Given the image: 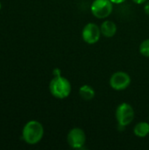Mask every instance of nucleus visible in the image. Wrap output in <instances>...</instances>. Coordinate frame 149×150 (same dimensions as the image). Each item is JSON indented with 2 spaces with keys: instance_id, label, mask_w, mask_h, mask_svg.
Listing matches in <instances>:
<instances>
[{
  "instance_id": "1",
  "label": "nucleus",
  "mask_w": 149,
  "mask_h": 150,
  "mask_svg": "<svg viewBox=\"0 0 149 150\" xmlns=\"http://www.w3.org/2000/svg\"><path fill=\"white\" fill-rule=\"evenodd\" d=\"M44 136V127L42 124L37 120L28 121L22 131L23 140L29 145H36Z\"/></svg>"
},
{
  "instance_id": "2",
  "label": "nucleus",
  "mask_w": 149,
  "mask_h": 150,
  "mask_svg": "<svg viewBox=\"0 0 149 150\" xmlns=\"http://www.w3.org/2000/svg\"><path fill=\"white\" fill-rule=\"evenodd\" d=\"M72 86L69 80L64 76H54L49 83V91L53 97L58 99H65L69 97Z\"/></svg>"
},
{
  "instance_id": "3",
  "label": "nucleus",
  "mask_w": 149,
  "mask_h": 150,
  "mask_svg": "<svg viewBox=\"0 0 149 150\" xmlns=\"http://www.w3.org/2000/svg\"><path fill=\"white\" fill-rule=\"evenodd\" d=\"M115 118L119 128L126 127L134 120L135 112L133 107L126 102L119 104L115 111Z\"/></svg>"
},
{
  "instance_id": "4",
  "label": "nucleus",
  "mask_w": 149,
  "mask_h": 150,
  "mask_svg": "<svg viewBox=\"0 0 149 150\" xmlns=\"http://www.w3.org/2000/svg\"><path fill=\"white\" fill-rule=\"evenodd\" d=\"M113 11L111 0H94L90 4L91 14L98 19H106Z\"/></svg>"
},
{
  "instance_id": "5",
  "label": "nucleus",
  "mask_w": 149,
  "mask_h": 150,
  "mask_svg": "<svg viewBox=\"0 0 149 150\" xmlns=\"http://www.w3.org/2000/svg\"><path fill=\"white\" fill-rule=\"evenodd\" d=\"M132 79L128 73L119 70L114 72L109 80V84L111 88L116 91H122L126 90L131 84Z\"/></svg>"
},
{
  "instance_id": "6",
  "label": "nucleus",
  "mask_w": 149,
  "mask_h": 150,
  "mask_svg": "<svg viewBox=\"0 0 149 150\" xmlns=\"http://www.w3.org/2000/svg\"><path fill=\"white\" fill-rule=\"evenodd\" d=\"M102 36L100 26L96 23L90 22L86 24L82 30V39L88 45L97 43Z\"/></svg>"
},
{
  "instance_id": "7",
  "label": "nucleus",
  "mask_w": 149,
  "mask_h": 150,
  "mask_svg": "<svg viewBox=\"0 0 149 150\" xmlns=\"http://www.w3.org/2000/svg\"><path fill=\"white\" fill-rule=\"evenodd\" d=\"M67 142L73 149H81L86 143V134L80 127L70 129L67 134Z\"/></svg>"
},
{
  "instance_id": "8",
  "label": "nucleus",
  "mask_w": 149,
  "mask_h": 150,
  "mask_svg": "<svg viewBox=\"0 0 149 150\" xmlns=\"http://www.w3.org/2000/svg\"><path fill=\"white\" fill-rule=\"evenodd\" d=\"M100 30L102 36L105 38H112L115 36L118 31V27L115 22L110 19H105L100 25Z\"/></svg>"
},
{
  "instance_id": "9",
  "label": "nucleus",
  "mask_w": 149,
  "mask_h": 150,
  "mask_svg": "<svg viewBox=\"0 0 149 150\" xmlns=\"http://www.w3.org/2000/svg\"><path fill=\"white\" fill-rule=\"evenodd\" d=\"M79 96L84 101H90L95 98V90L90 84H83L79 88Z\"/></svg>"
},
{
  "instance_id": "10",
  "label": "nucleus",
  "mask_w": 149,
  "mask_h": 150,
  "mask_svg": "<svg viewBox=\"0 0 149 150\" xmlns=\"http://www.w3.org/2000/svg\"><path fill=\"white\" fill-rule=\"evenodd\" d=\"M133 134L138 138H146L149 134V123L147 121L138 122L133 127Z\"/></svg>"
},
{
  "instance_id": "11",
  "label": "nucleus",
  "mask_w": 149,
  "mask_h": 150,
  "mask_svg": "<svg viewBox=\"0 0 149 150\" xmlns=\"http://www.w3.org/2000/svg\"><path fill=\"white\" fill-rule=\"evenodd\" d=\"M139 52L140 54L144 56L149 58V39H146L144 40L139 47Z\"/></svg>"
},
{
  "instance_id": "12",
  "label": "nucleus",
  "mask_w": 149,
  "mask_h": 150,
  "mask_svg": "<svg viewBox=\"0 0 149 150\" xmlns=\"http://www.w3.org/2000/svg\"><path fill=\"white\" fill-rule=\"evenodd\" d=\"M144 11L147 15L149 16V0H148L145 4H144Z\"/></svg>"
},
{
  "instance_id": "13",
  "label": "nucleus",
  "mask_w": 149,
  "mask_h": 150,
  "mask_svg": "<svg viewBox=\"0 0 149 150\" xmlns=\"http://www.w3.org/2000/svg\"><path fill=\"white\" fill-rule=\"evenodd\" d=\"M111 1L113 4H121L125 3L126 0H111Z\"/></svg>"
},
{
  "instance_id": "14",
  "label": "nucleus",
  "mask_w": 149,
  "mask_h": 150,
  "mask_svg": "<svg viewBox=\"0 0 149 150\" xmlns=\"http://www.w3.org/2000/svg\"><path fill=\"white\" fill-rule=\"evenodd\" d=\"M53 75H54V76H61V70H60L59 69H55L53 71Z\"/></svg>"
},
{
  "instance_id": "15",
  "label": "nucleus",
  "mask_w": 149,
  "mask_h": 150,
  "mask_svg": "<svg viewBox=\"0 0 149 150\" xmlns=\"http://www.w3.org/2000/svg\"><path fill=\"white\" fill-rule=\"evenodd\" d=\"M148 0H133V3H135L136 4H144Z\"/></svg>"
},
{
  "instance_id": "16",
  "label": "nucleus",
  "mask_w": 149,
  "mask_h": 150,
  "mask_svg": "<svg viewBox=\"0 0 149 150\" xmlns=\"http://www.w3.org/2000/svg\"><path fill=\"white\" fill-rule=\"evenodd\" d=\"M0 9H1V4H0Z\"/></svg>"
}]
</instances>
